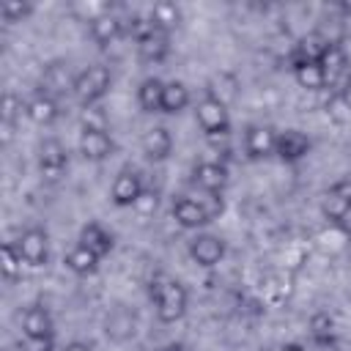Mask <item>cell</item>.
Returning <instances> with one entry per match:
<instances>
[{
  "label": "cell",
  "instance_id": "cell-19",
  "mask_svg": "<svg viewBox=\"0 0 351 351\" xmlns=\"http://www.w3.org/2000/svg\"><path fill=\"white\" fill-rule=\"evenodd\" d=\"M77 244H82V247H88L90 252H96L99 258H104V255H110V252L115 250V236H112L101 222H85V225L80 228Z\"/></svg>",
  "mask_w": 351,
  "mask_h": 351
},
{
  "label": "cell",
  "instance_id": "cell-24",
  "mask_svg": "<svg viewBox=\"0 0 351 351\" xmlns=\"http://www.w3.org/2000/svg\"><path fill=\"white\" fill-rule=\"evenodd\" d=\"M148 19L156 30H165V33H173L181 22H184V11L178 3H170V0H162V3H154L151 11H148Z\"/></svg>",
  "mask_w": 351,
  "mask_h": 351
},
{
  "label": "cell",
  "instance_id": "cell-41",
  "mask_svg": "<svg viewBox=\"0 0 351 351\" xmlns=\"http://www.w3.org/2000/svg\"><path fill=\"white\" fill-rule=\"evenodd\" d=\"M337 11H340V14H346V16H351V3H340V5H337Z\"/></svg>",
  "mask_w": 351,
  "mask_h": 351
},
{
  "label": "cell",
  "instance_id": "cell-6",
  "mask_svg": "<svg viewBox=\"0 0 351 351\" xmlns=\"http://www.w3.org/2000/svg\"><path fill=\"white\" fill-rule=\"evenodd\" d=\"M143 192H145L143 176H140L134 167H123V170L112 178L110 200H112L118 208H134V206H137V200L143 197Z\"/></svg>",
  "mask_w": 351,
  "mask_h": 351
},
{
  "label": "cell",
  "instance_id": "cell-33",
  "mask_svg": "<svg viewBox=\"0 0 351 351\" xmlns=\"http://www.w3.org/2000/svg\"><path fill=\"white\" fill-rule=\"evenodd\" d=\"M19 351H55V337H19Z\"/></svg>",
  "mask_w": 351,
  "mask_h": 351
},
{
  "label": "cell",
  "instance_id": "cell-25",
  "mask_svg": "<svg viewBox=\"0 0 351 351\" xmlns=\"http://www.w3.org/2000/svg\"><path fill=\"white\" fill-rule=\"evenodd\" d=\"M192 104V93L181 80H170L165 82V93H162V112L165 115H178Z\"/></svg>",
  "mask_w": 351,
  "mask_h": 351
},
{
  "label": "cell",
  "instance_id": "cell-1",
  "mask_svg": "<svg viewBox=\"0 0 351 351\" xmlns=\"http://www.w3.org/2000/svg\"><path fill=\"white\" fill-rule=\"evenodd\" d=\"M148 299H151V304L156 310V318L162 324H176L189 310V291H186V285L173 280V277H165V274L151 277Z\"/></svg>",
  "mask_w": 351,
  "mask_h": 351
},
{
  "label": "cell",
  "instance_id": "cell-26",
  "mask_svg": "<svg viewBox=\"0 0 351 351\" xmlns=\"http://www.w3.org/2000/svg\"><path fill=\"white\" fill-rule=\"evenodd\" d=\"M162 93H165V80L145 77L137 85V107L143 112H162Z\"/></svg>",
  "mask_w": 351,
  "mask_h": 351
},
{
  "label": "cell",
  "instance_id": "cell-20",
  "mask_svg": "<svg viewBox=\"0 0 351 351\" xmlns=\"http://www.w3.org/2000/svg\"><path fill=\"white\" fill-rule=\"evenodd\" d=\"M25 115H27L33 123H38V126H52V123L60 118V104H58L55 96L38 90L33 99L25 101Z\"/></svg>",
  "mask_w": 351,
  "mask_h": 351
},
{
  "label": "cell",
  "instance_id": "cell-3",
  "mask_svg": "<svg viewBox=\"0 0 351 351\" xmlns=\"http://www.w3.org/2000/svg\"><path fill=\"white\" fill-rule=\"evenodd\" d=\"M195 118H197L200 132H203L208 140H225V137L230 134V112H228V104L219 101L214 93H206V96L197 101Z\"/></svg>",
  "mask_w": 351,
  "mask_h": 351
},
{
  "label": "cell",
  "instance_id": "cell-38",
  "mask_svg": "<svg viewBox=\"0 0 351 351\" xmlns=\"http://www.w3.org/2000/svg\"><path fill=\"white\" fill-rule=\"evenodd\" d=\"M63 351H93V346L85 343V340H69V343L63 346Z\"/></svg>",
  "mask_w": 351,
  "mask_h": 351
},
{
  "label": "cell",
  "instance_id": "cell-39",
  "mask_svg": "<svg viewBox=\"0 0 351 351\" xmlns=\"http://www.w3.org/2000/svg\"><path fill=\"white\" fill-rule=\"evenodd\" d=\"M280 351H307V346H302V343L291 340V343H282V346H280Z\"/></svg>",
  "mask_w": 351,
  "mask_h": 351
},
{
  "label": "cell",
  "instance_id": "cell-27",
  "mask_svg": "<svg viewBox=\"0 0 351 351\" xmlns=\"http://www.w3.org/2000/svg\"><path fill=\"white\" fill-rule=\"evenodd\" d=\"M351 206V189L348 186H343V184H337V186H332L326 195H324V200H321V214H324V219H329L332 225L340 219V214L346 211Z\"/></svg>",
  "mask_w": 351,
  "mask_h": 351
},
{
  "label": "cell",
  "instance_id": "cell-28",
  "mask_svg": "<svg viewBox=\"0 0 351 351\" xmlns=\"http://www.w3.org/2000/svg\"><path fill=\"white\" fill-rule=\"evenodd\" d=\"M307 329H310L313 343H318V346H324V348L332 346L335 337H337V324H335V318H332L329 313H324V310H318V313L310 315Z\"/></svg>",
  "mask_w": 351,
  "mask_h": 351
},
{
  "label": "cell",
  "instance_id": "cell-21",
  "mask_svg": "<svg viewBox=\"0 0 351 351\" xmlns=\"http://www.w3.org/2000/svg\"><path fill=\"white\" fill-rule=\"evenodd\" d=\"M22 335L27 337H55V318L47 307L30 304L22 313Z\"/></svg>",
  "mask_w": 351,
  "mask_h": 351
},
{
  "label": "cell",
  "instance_id": "cell-9",
  "mask_svg": "<svg viewBox=\"0 0 351 351\" xmlns=\"http://www.w3.org/2000/svg\"><path fill=\"white\" fill-rule=\"evenodd\" d=\"M104 335L112 343H129L137 335V315H134V310L126 307V304L110 307V313L104 315Z\"/></svg>",
  "mask_w": 351,
  "mask_h": 351
},
{
  "label": "cell",
  "instance_id": "cell-2",
  "mask_svg": "<svg viewBox=\"0 0 351 351\" xmlns=\"http://www.w3.org/2000/svg\"><path fill=\"white\" fill-rule=\"evenodd\" d=\"M110 85H112L110 69L101 66V63H93V66H85L82 71H77L71 96H74L82 107H93V104H99V101L110 93Z\"/></svg>",
  "mask_w": 351,
  "mask_h": 351
},
{
  "label": "cell",
  "instance_id": "cell-22",
  "mask_svg": "<svg viewBox=\"0 0 351 351\" xmlns=\"http://www.w3.org/2000/svg\"><path fill=\"white\" fill-rule=\"evenodd\" d=\"M134 44H137V55H140L143 60H148V63H162V60L170 55V33L156 30V27H151V30H148L143 38H137Z\"/></svg>",
  "mask_w": 351,
  "mask_h": 351
},
{
  "label": "cell",
  "instance_id": "cell-4",
  "mask_svg": "<svg viewBox=\"0 0 351 351\" xmlns=\"http://www.w3.org/2000/svg\"><path fill=\"white\" fill-rule=\"evenodd\" d=\"M14 244L22 255V261H25V266H33V269L47 266V261H49V236H47L44 228H38V225L25 228Z\"/></svg>",
  "mask_w": 351,
  "mask_h": 351
},
{
  "label": "cell",
  "instance_id": "cell-17",
  "mask_svg": "<svg viewBox=\"0 0 351 351\" xmlns=\"http://www.w3.org/2000/svg\"><path fill=\"white\" fill-rule=\"evenodd\" d=\"M88 30H90V36H93V41H96V44L107 47V44L118 41V38L126 33V22H123L118 14H112V11L107 8L104 14H99L96 19H90V22H88Z\"/></svg>",
  "mask_w": 351,
  "mask_h": 351
},
{
  "label": "cell",
  "instance_id": "cell-32",
  "mask_svg": "<svg viewBox=\"0 0 351 351\" xmlns=\"http://www.w3.org/2000/svg\"><path fill=\"white\" fill-rule=\"evenodd\" d=\"M33 14V3H22V0H5L0 5V16L5 25H16L22 19H27Z\"/></svg>",
  "mask_w": 351,
  "mask_h": 351
},
{
  "label": "cell",
  "instance_id": "cell-40",
  "mask_svg": "<svg viewBox=\"0 0 351 351\" xmlns=\"http://www.w3.org/2000/svg\"><path fill=\"white\" fill-rule=\"evenodd\" d=\"M162 351H189V346L186 343H167Z\"/></svg>",
  "mask_w": 351,
  "mask_h": 351
},
{
  "label": "cell",
  "instance_id": "cell-31",
  "mask_svg": "<svg viewBox=\"0 0 351 351\" xmlns=\"http://www.w3.org/2000/svg\"><path fill=\"white\" fill-rule=\"evenodd\" d=\"M80 126H82V132H110V118H107V112H104L101 104L82 107Z\"/></svg>",
  "mask_w": 351,
  "mask_h": 351
},
{
  "label": "cell",
  "instance_id": "cell-15",
  "mask_svg": "<svg viewBox=\"0 0 351 351\" xmlns=\"http://www.w3.org/2000/svg\"><path fill=\"white\" fill-rule=\"evenodd\" d=\"M140 148H143V156L148 162H165L170 154H173V134L167 126H151L143 132L140 137Z\"/></svg>",
  "mask_w": 351,
  "mask_h": 351
},
{
  "label": "cell",
  "instance_id": "cell-11",
  "mask_svg": "<svg viewBox=\"0 0 351 351\" xmlns=\"http://www.w3.org/2000/svg\"><path fill=\"white\" fill-rule=\"evenodd\" d=\"M170 214L176 219L178 228L184 230H200L203 225H208V214L203 208V203L197 197H189V195H178L173 197V206H170Z\"/></svg>",
  "mask_w": 351,
  "mask_h": 351
},
{
  "label": "cell",
  "instance_id": "cell-29",
  "mask_svg": "<svg viewBox=\"0 0 351 351\" xmlns=\"http://www.w3.org/2000/svg\"><path fill=\"white\" fill-rule=\"evenodd\" d=\"M22 110H25L22 99L14 90H8L3 96V143L5 145L11 143V134H14V126H16V118L22 115Z\"/></svg>",
  "mask_w": 351,
  "mask_h": 351
},
{
  "label": "cell",
  "instance_id": "cell-30",
  "mask_svg": "<svg viewBox=\"0 0 351 351\" xmlns=\"http://www.w3.org/2000/svg\"><path fill=\"white\" fill-rule=\"evenodd\" d=\"M0 263H3V277L8 280V282H14L19 274H22V255H19V250H16V244L14 241H5L3 247H0Z\"/></svg>",
  "mask_w": 351,
  "mask_h": 351
},
{
  "label": "cell",
  "instance_id": "cell-35",
  "mask_svg": "<svg viewBox=\"0 0 351 351\" xmlns=\"http://www.w3.org/2000/svg\"><path fill=\"white\" fill-rule=\"evenodd\" d=\"M137 211H143V214H148V211H154L156 208V195L154 192H143V197L137 200V206H134Z\"/></svg>",
  "mask_w": 351,
  "mask_h": 351
},
{
  "label": "cell",
  "instance_id": "cell-16",
  "mask_svg": "<svg viewBox=\"0 0 351 351\" xmlns=\"http://www.w3.org/2000/svg\"><path fill=\"white\" fill-rule=\"evenodd\" d=\"M77 148H80L82 159H88V162H104L112 156L115 140L110 132H80Z\"/></svg>",
  "mask_w": 351,
  "mask_h": 351
},
{
  "label": "cell",
  "instance_id": "cell-12",
  "mask_svg": "<svg viewBox=\"0 0 351 351\" xmlns=\"http://www.w3.org/2000/svg\"><path fill=\"white\" fill-rule=\"evenodd\" d=\"M313 148V140L302 132V129H285V132H277V148H274V156L280 162H302Z\"/></svg>",
  "mask_w": 351,
  "mask_h": 351
},
{
  "label": "cell",
  "instance_id": "cell-36",
  "mask_svg": "<svg viewBox=\"0 0 351 351\" xmlns=\"http://www.w3.org/2000/svg\"><path fill=\"white\" fill-rule=\"evenodd\" d=\"M337 99H340V104H343V107L351 112V77H348V80H346V82L337 88Z\"/></svg>",
  "mask_w": 351,
  "mask_h": 351
},
{
  "label": "cell",
  "instance_id": "cell-37",
  "mask_svg": "<svg viewBox=\"0 0 351 351\" xmlns=\"http://www.w3.org/2000/svg\"><path fill=\"white\" fill-rule=\"evenodd\" d=\"M335 228H337L340 233H346V236H351V206H348V208H346V211L340 214V219L335 222Z\"/></svg>",
  "mask_w": 351,
  "mask_h": 351
},
{
  "label": "cell",
  "instance_id": "cell-7",
  "mask_svg": "<svg viewBox=\"0 0 351 351\" xmlns=\"http://www.w3.org/2000/svg\"><path fill=\"white\" fill-rule=\"evenodd\" d=\"M69 170V151L58 137H47L38 145V173L47 181H58Z\"/></svg>",
  "mask_w": 351,
  "mask_h": 351
},
{
  "label": "cell",
  "instance_id": "cell-14",
  "mask_svg": "<svg viewBox=\"0 0 351 351\" xmlns=\"http://www.w3.org/2000/svg\"><path fill=\"white\" fill-rule=\"evenodd\" d=\"M192 178H195V184L200 186V192L222 195L225 186H228V167H225L222 162L206 159V162H197V165H195Z\"/></svg>",
  "mask_w": 351,
  "mask_h": 351
},
{
  "label": "cell",
  "instance_id": "cell-13",
  "mask_svg": "<svg viewBox=\"0 0 351 351\" xmlns=\"http://www.w3.org/2000/svg\"><path fill=\"white\" fill-rule=\"evenodd\" d=\"M318 63H321V69H324V74H326V85H343L351 74H348V66H351V60H348V52L337 44V41H329L326 44V49H324V55L318 58Z\"/></svg>",
  "mask_w": 351,
  "mask_h": 351
},
{
  "label": "cell",
  "instance_id": "cell-10",
  "mask_svg": "<svg viewBox=\"0 0 351 351\" xmlns=\"http://www.w3.org/2000/svg\"><path fill=\"white\" fill-rule=\"evenodd\" d=\"M74 77H77V74H71L69 63H63V60H49V63L44 66V71H41L38 90H41V93H49V96H55V99H60V96H66V93L74 90Z\"/></svg>",
  "mask_w": 351,
  "mask_h": 351
},
{
  "label": "cell",
  "instance_id": "cell-18",
  "mask_svg": "<svg viewBox=\"0 0 351 351\" xmlns=\"http://www.w3.org/2000/svg\"><path fill=\"white\" fill-rule=\"evenodd\" d=\"M288 63H291V74H293V80H296L299 88H304V90H321V88H326V74H324V69H321L318 60L291 58Z\"/></svg>",
  "mask_w": 351,
  "mask_h": 351
},
{
  "label": "cell",
  "instance_id": "cell-34",
  "mask_svg": "<svg viewBox=\"0 0 351 351\" xmlns=\"http://www.w3.org/2000/svg\"><path fill=\"white\" fill-rule=\"evenodd\" d=\"M197 200L203 203V208H206L208 219H217V217L225 211V197H222V195H208V192H203Z\"/></svg>",
  "mask_w": 351,
  "mask_h": 351
},
{
  "label": "cell",
  "instance_id": "cell-5",
  "mask_svg": "<svg viewBox=\"0 0 351 351\" xmlns=\"http://www.w3.org/2000/svg\"><path fill=\"white\" fill-rule=\"evenodd\" d=\"M189 258H192V263L195 266H200V269H214V266H219L222 263V258H225V252H228V244H225V239L222 236H217V233H195L192 239H189Z\"/></svg>",
  "mask_w": 351,
  "mask_h": 351
},
{
  "label": "cell",
  "instance_id": "cell-8",
  "mask_svg": "<svg viewBox=\"0 0 351 351\" xmlns=\"http://www.w3.org/2000/svg\"><path fill=\"white\" fill-rule=\"evenodd\" d=\"M274 148H277V129L274 126H269V123L247 126V132H244V154L252 162L274 156Z\"/></svg>",
  "mask_w": 351,
  "mask_h": 351
},
{
  "label": "cell",
  "instance_id": "cell-23",
  "mask_svg": "<svg viewBox=\"0 0 351 351\" xmlns=\"http://www.w3.org/2000/svg\"><path fill=\"white\" fill-rule=\"evenodd\" d=\"M63 263H66V269H69L71 274H77V277H90V274H96V271H99L101 258H99L96 252H90L88 247L74 244V247L66 252Z\"/></svg>",
  "mask_w": 351,
  "mask_h": 351
}]
</instances>
